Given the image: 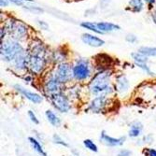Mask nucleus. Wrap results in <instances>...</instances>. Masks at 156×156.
<instances>
[{"mask_svg": "<svg viewBox=\"0 0 156 156\" xmlns=\"http://www.w3.org/2000/svg\"><path fill=\"white\" fill-rule=\"evenodd\" d=\"M9 0H0V4H1V7H7L9 4Z\"/></svg>", "mask_w": 156, "mask_h": 156, "instance_id": "nucleus-33", "label": "nucleus"}, {"mask_svg": "<svg viewBox=\"0 0 156 156\" xmlns=\"http://www.w3.org/2000/svg\"><path fill=\"white\" fill-rule=\"evenodd\" d=\"M28 141H29V143L32 147V149L37 152L38 153L40 156H48L47 152L45 151L43 146L41 145V143L39 142V140L37 139L36 137L34 136H29L28 137Z\"/></svg>", "mask_w": 156, "mask_h": 156, "instance_id": "nucleus-18", "label": "nucleus"}, {"mask_svg": "<svg viewBox=\"0 0 156 156\" xmlns=\"http://www.w3.org/2000/svg\"><path fill=\"white\" fill-rule=\"evenodd\" d=\"M80 25H81L83 28H85V29H88V30H90V31H92V32H94V33H97V34H101V35L103 34V33L97 28L95 23L83 22V23H80Z\"/></svg>", "mask_w": 156, "mask_h": 156, "instance_id": "nucleus-23", "label": "nucleus"}, {"mask_svg": "<svg viewBox=\"0 0 156 156\" xmlns=\"http://www.w3.org/2000/svg\"><path fill=\"white\" fill-rule=\"evenodd\" d=\"M12 67L18 72H23L28 69V53L26 51L20 54L12 63Z\"/></svg>", "mask_w": 156, "mask_h": 156, "instance_id": "nucleus-13", "label": "nucleus"}, {"mask_svg": "<svg viewBox=\"0 0 156 156\" xmlns=\"http://www.w3.org/2000/svg\"><path fill=\"white\" fill-rule=\"evenodd\" d=\"M81 40L83 41V43L90 47L94 48H99L102 47L105 44V41L101 38H99L98 37H95L91 34H82L81 36Z\"/></svg>", "mask_w": 156, "mask_h": 156, "instance_id": "nucleus-14", "label": "nucleus"}, {"mask_svg": "<svg viewBox=\"0 0 156 156\" xmlns=\"http://www.w3.org/2000/svg\"><path fill=\"white\" fill-rule=\"evenodd\" d=\"M66 94L68 95V97L71 99V101L74 100V99H78L80 97V93H79V89L75 88V87H70L69 90H67L66 92Z\"/></svg>", "mask_w": 156, "mask_h": 156, "instance_id": "nucleus-27", "label": "nucleus"}, {"mask_svg": "<svg viewBox=\"0 0 156 156\" xmlns=\"http://www.w3.org/2000/svg\"><path fill=\"white\" fill-rule=\"evenodd\" d=\"M95 59V67L99 69V71L109 69V66L112 65V59L105 54H98Z\"/></svg>", "mask_w": 156, "mask_h": 156, "instance_id": "nucleus-15", "label": "nucleus"}, {"mask_svg": "<svg viewBox=\"0 0 156 156\" xmlns=\"http://www.w3.org/2000/svg\"><path fill=\"white\" fill-rule=\"evenodd\" d=\"M155 92H156V89H155Z\"/></svg>", "mask_w": 156, "mask_h": 156, "instance_id": "nucleus-36", "label": "nucleus"}, {"mask_svg": "<svg viewBox=\"0 0 156 156\" xmlns=\"http://www.w3.org/2000/svg\"><path fill=\"white\" fill-rule=\"evenodd\" d=\"M96 26L99 30H100L103 34L105 33H111L114 31H118L121 29V27L117 24H114L112 23H107V22H100V23H95Z\"/></svg>", "mask_w": 156, "mask_h": 156, "instance_id": "nucleus-16", "label": "nucleus"}, {"mask_svg": "<svg viewBox=\"0 0 156 156\" xmlns=\"http://www.w3.org/2000/svg\"><path fill=\"white\" fill-rule=\"evenodd\" d=\"M73 80L78 82H84L92 77V66L87 59H78L72 66Z\"/></svg>", "mask_w": 156, "mask_h": 156, "instance_id": "nucleus-4", "label": "nucleus"}, {"mask_svg": "<svg viewBox=\"0 0 156 156\" xmlns=\"http://www.w3.org/2000/svg\"><path fill=\"white\" fill-rule=\"evenodd\" d=\"M151 141H153V137L151 135H147L146 136L143 137V142L144 143H151Z\"/></svg>", "mask_w": 156, "mask_h": 156, "instance_id": "nucleus-32", "label": "nucleus"}, {"mask_svg": "<svg viewBox=\"0 0 156 156\" xmlns=\"http://www.w3.org/2000/svg\"><path fill=\"white\" fill-rule=\"evenodd\" d=\"M52 141H53V143L56 144V145H60V146H63L65 148H68L69 147V145H68V143L66 142V141L65 139H63L57 134H54L52 136Z\"/></svg>", "mask_w": 156, "mask_h": 156, "instance_id": "nucleus-26", "label": "nucleus"}, {"mask_svg": "<svg viewBox=\"0 0 156 156\" xmlns=\"http://www.w3.org/2000/svg\"><path fill=\"white\" fill-rule=\"evenodd\" d=\"M45 116L48 120V122L54 127H60L62 124V121L60 117L56 113L51 109H48L45 111Z\"/></svg>", "mask_w": 156, "mask_h": 156, "instance_id": "nucleus-19", "label": "nucleus"}, {"mask_svg": "<svg viewBox=\"0 0 156 156\" xmlns=\"http://www.w3.org/2000/svg\"><path fill=\"white\" fill-rule=\"evenodd\" d=\"M83 145L86 148L88 151H92V152H97L98 151V147L97 145L94 142V141L90 138H86L83 140Z\"/></svg>", "mask_w": 156, "mask_h": 156, "instance_id": "nucleus-24", "label": "nucleus"}, {"mask_svg": "<svg viewBox=\"0 0 156 156\" xmlns=\"http://www.w3.org/2000/svg\"><path fill=\"white\" fill-rule=\"evenodd\" d=\"M52 73L56 76L60 82L64 85H66L67 83L71 82L73 80V71H72V66L68 63L64 62L56 65Z\"/></svg>", "mask_w": 156, "mask_h": 156, "instance_id": "nucleus-8", "label": "nucleus"}, {"mask_svg": "<svg viewBox=\"0 0 156 156\" xmlns=\"http://www.w3.org/2000/svg\"><path fill=\"white\" fill-rule=\"evenodd\" d=\"M13 88L19 94H21L22 96L26 98L27 100H29L33 104L37 105V104H40L42 101H43V96H41L40 94H38L37 93H34V92L27 90L26 88L23 87L20 84H15L13 86Z\"/></svg>", "mask_w": 156, "mask_h": 156, "instance_id": "nucleus-10", "label": "nucleus"}, {"mask_svg": "<svg viewBox=\"0 0 156 156\" xmlns=\"http://www.w3.org/2000/svg\"><path fill=\"white\" fill-rule=\"evenodd\" d=\"M132 151L130 150H127V149H122L121 151H119L117 156H132Z\"/></svg>", "mask_w": 156, "mask_h": 156, "instance_id": "nucleus-30", "label": "nucleus"}, {"mask_svg": "<svg viewBox=\"0 0 156 156\" xmlns=\"http://www.w3.org/2000/svg\"><path fill=\"white\" fill-rule=\"evenodd\" d=\"M145 156H156V150L152 148H146L143 151Z\"/></svg>", "mask_w": 156, "mask_h": 156, "instance_id": "nucleus-29", "label": "nucleus"}, {"mask_svg": "<svg viewBox=\"0 0 156 156\" xmlns=\"http://www.w3.org/2000/svg\"><path fill=\"white\" fill-rule=\"evenodd\" d=\"M100 141L105 144L108 147H120L122 145H123V143L125 142L126 137L125 136H121V137H112L110 136H108L105 131H102L100 134Z\"/></svg>", "mask_w": 156, "mask_h": 156, "instance_id": "nucleus-11", "label": "nucleus"}, {"mask_svg": "<svg viewBox=\"0 0 156 156\" xmlns=\"http://www.w3.org/2000/svg\"><path fill=\"white\" fill-rule=\"evenodd\" d=\"M132 56V59L135 63V65L137 66L139 65H142V64H148L149 62V57L144 54H142L139 51H136V52H133L131 54Z\"/></svg>", "mask_w": 156, "mask_h": 156, "instance_id": "nucleus-21", "label": "nucleus"}, {"mask_svg": "<svg viewBox=\"0 0 156 156\" xmlns=\"http://www.w3.org/2000/svg\"><path fill=\"white\" fill-rule=\"evenodd\" d=\"M28 118L30 119V121L34 123V124H38L39 123V120L37 119L36 113L33 110H28Z\"/></svg>", "mask_w": 156, "mask_h": 156, "instance_id": "nucleus-28", "label": "nucleus"}, {"mask_svg": "<svg viewBox=\"0 0 156 156\" xmlns=\"http://www.w3.org/2000/svg\"><path fill=\"white\" fill-rule=\"evenodd\" d=\"M64 88L65 85L60 82V80L56 78V76L52 72L46 77L43 84H42V92L49 99L55 94L64 92Z\"/></svg>", "mask_w": 156, "mask_h": 156, "instance_id": "nucleus-5", "label": "nucleus"}, {"mask_svg": "<svg viewBox=\"0 0 156 156\" xmlns=\"http://www.w3.org/2000/svg\"><path fill=\"white\" fill-rule=\"evenodd\" d=\"M66 58H67V53H66V51H62V50H56L51 55V60L54 64H56V65H58L60 63L66 62Z\"/></svg>", "mask_w": 156, "mask_h": 156, "instance_id": "nucleus-20", "label": "nucleus"}, {"mask_svg": "<svg viewBox=\"0 0 156 156\" xmlns=\"http://www.w3.org/2000/svg\"><path fill=\"white\" fill-rule=\"evenodd\" d=\"M139 52H141L142 54L148 56H152V57H156V48H152V47H141L138 50Z\"/></svg>", "mask_w": 156, "mask_h": 156, "instance_id": "nucleus-25", "label": "nucleus"}, {"mask_svg": "<svg viewBox=\"0 0 156 156\" xmlns=\"http://www.w3.org/2000/svg\"><path fill=\"white\" fill-rule=\"evenodd\" d=\"M28 53V70L33 76H40L44 73L48 66V52L40 41L32 43Z\"/></svg>", "mask_w": 156, "mask_h": 156, "instance_id": "nucleus-1", "label": "nucleus"}, {"mask_svg": "<svg viewBox=\"0 0 156 156\" xmlns=\"http://www.w3.org/2000/svg\"><path fill=\"white\" fill-rule=\"evenodd\" d=\"M5 29L7 33L12 36V38L15 40L25 39L28 36L27 26L21 21L15 19H9L5 25Z\"/></svg>", "mask_w": 156, "mask_h": 156, "instance_id": "nucleus-6", "label": "nucleus"}, {"mask_svg": "<svg viewBox=\"0 0 156 156\" xmlns=\"http://www.w3.org/2000/svg\"><path fill=\"white\" fill-rule=\"evenodd\" d=\"M128 7L129 9L133 12H140L144 8L143 0H130Z\"/></svg>", "mask_w": 156, "mask_h": 156, "instance_id": "nucleus-22", "label": "nucleus"}, {"mask_svg": "<svg viewBox=\"0 0 156 156\" xmlns=\"http://www.w3.org/2000/svg\"><path fill=\"white\" fill-rule=\"evenodd\" d=\"M143 132V124L140 122H134L130 124L128 136L132 138H137Z\"/></svg>", "mask_w": 156, "mask_h": 156, "instance_id": "nucleus-17", "label": "nucleus"}, {"mask_svg": "<svg viewBox=\"0 0 156 156\" xmlns=\"http://www.w3.org/2000/svg\"><path fill=\"white\" fill-rule=\"evenodd\" d=\"M136 40H137V38L134 35H127L126 36V41H128L129 43H135V42H136Z\"/></svg>", "mask_w": 156, "mask_h": 156, "instance_id": "nucleus-31", "label": "nucleus"}, {"mask_svg": "<svg viewBox=\"0 0 156 156\" xmlns=\"http://www.w3.org/2000/svg\"><path fill=\"white\" fill-rule=\"evenodd\" d=\"M144 1H146L148 4H154L155 0H144Z\"/></svg>", "mask_w": 156, "mask_h": 156, "instance_id": "nucleus-34", "label": "nucleus"}, {"mask_svg": "<svg viewBox=\"0 0 156 156\" xmlns=\"http://www.w3.org/2000/svg\"><path fill=\"white\" fill-rule=\"evenodd\" d=\"M109 103V96H105V95H98V96H94L91 101L88 103V106L86 109L89 112L94 113V114H100L103 113Z\"/></svg>", "mask_w": 156, "mask_h": 156, "instance_id": "nucleus-9", "label": "nucleus"}, {"mask_svg": "<svg viewBox=\"0 0 156 156\" xmlns=\"http://www.w3.org/2000/svg\"><path fill=\"white\" fill-rule=\"evenodd\" d=\"M114 88L115 92H117L120 94H124L130 89V82L124 75H119L115 79L114 83Z\"/></svg>", "mask_w": 156, "mask_h": 156, "instance_id": "nucleus-12", "label": "nucleus"}, {"mask_svg": "<svg viewBox=\"0 0 156 156\" xmlns=\"http://www.w3.org/2000/svg\"><path fill=\"white\" fill-rule=\"evenodd\" d=\"M50 101L52 107L60 113H68L72 109V101L66 92L53 95L50 98Z\"/></svg>", "mask_w": 156, "mask_h": 156, "instance_id": "nucleus-7", "label": "nucleus"}, {"mask_svg": "<svg viewBox=\"0 0 156 156\" xmlns=\"http://www.w3.org/2000/svg\"><path fill=\"white\" fill-rule=\"evenodd\" d=\"M112 72L110 69L102 70L96 74H94L89 84H88V92L92 96L105 95L110 96L114 94L115 88L112 84Z\"/></svg>", "mask_w": 156, "mask_h": 156, "instance_id": "nucleus-2", "label": "nucleus"}, {"mask_svg": "<svg viewBox=\"0 0 156 156\" xmlns=\"http://www.w3.org/2000/svg\"><path fill=\"white\" fill-rule=\"evenodd\" d=\"M23 46L19 43L18 40L13 38L7 39L1 42L0 46V54H1V59L7 63H12L20 54L24 52Z\"/></svg>", "mask_w": 156, "mask_h": 156, "instance_id": "nucleus-3", "label": "nucleus"}, {"mask_svg": "<svg viewBox=\"0 0 156 156\" xmlns=\"http://www.w3.org/2000/svg\"><path fill=\"white\" fill-rule=\"evenodd\" d=\"M152 20H153V22L156 23V13H155V14H153V15H152Z\"/></svg>", "mask_w": 156, "mask_h": 156, "instance_id": "nucleus-35", "label": "nucleus"}]
</instances>
